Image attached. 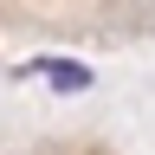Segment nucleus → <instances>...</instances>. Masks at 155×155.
Wrapping results in <instances>:
<instances>
[{"mask_svg":"<svg viewBox=\"0 0 155 155\" xmlns=\"http://www.w3.org/2000/svg\"><path fill=\"white\" fill-rule=\"evenodd\" d=\"M19 78H45L52 91H91V65H78V58H32V65H19Z\"/></svg>","mask_w":155,"mask_h":155,"instance_id":"1","label":"nucleus"}]
</instances>
